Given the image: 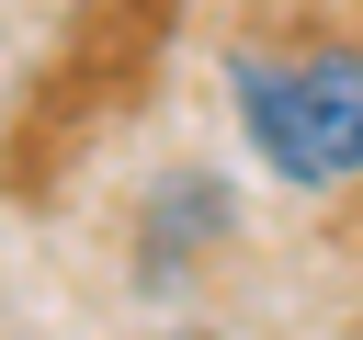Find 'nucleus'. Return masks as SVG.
<instances>
[{
    "mask_svg": "<svg viewBox=\"0 0 363 340\" xmlns=\"http://www.w3.org/2000/svg\"><path fill=\"white\" fill-rule=\"evenodd\" d=\"M227 102L238 136L272 181L329 193L363 170V45H295V57H227Z\"/></svg>",
    "mask_w": 363,
    "mask_h": 340,
    "instance_id": "obj_1",
    "label": "nucleus"
}]
</instances>
